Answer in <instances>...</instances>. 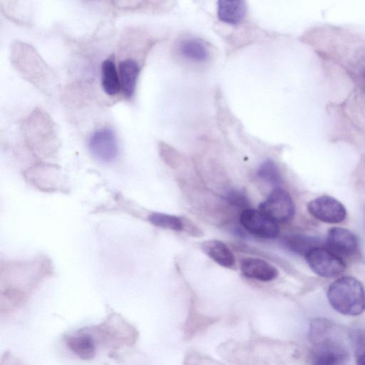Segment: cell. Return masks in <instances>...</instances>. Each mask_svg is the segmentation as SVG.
<instances>
[{
	"instance_id": "6da1fadb",
	"label": "cell",
	"mask_w": 365,
	"mask_h": 365,
	"mask_svg": "<svg viewBox=\"0 0 365 365\" xmlns=\"http://www.w3.org/2000/svg\"><path fill=\"white\" fill-rule=\"evenodd\" d=\"M94 358L105 353L117 359L136 343L138 331L124 317L110 312L99 324L83 327Z\"/></svg>"
},
{
	"instance_id": "7a4b0ae2",
	"label": "cell",
	"mask_w": 365,
	"mask_h": 365,
	"mask_svg": "<svg viewBox=\"0 0 365 365\" xmlns=\"http://www.w3.org/2000/svg\"><path fill=\"white\" fill-rule=\"evenodd\" d=\"M330 305L338 312L357 316L365 310V291L356 278L344 276L333 282L327 291Z\"/></svg>"
},
{
	"instance_id": "3957f363",
	"label": "cell",
	"mask_w": 365,
	"mask_h": 365,
	"mask_svg": "<svg viewBox=\"0 0 365 365\" xmlns=\"http://www.w3.org/2000/svg\"><path fill=\"white\" fill-rule=\"evenodd\" d=\"M304 257L310 269L322 277H338L346 268L345 262L338 255L322 246L314 247Z\"/></svg>"
},
{
	"instance_id": "277c9868",
	"label": "cell",
	"mask_w": 365,
	"mask_h": 365,
	"mask_svg": "<svg viewBox=\"0 0 365 365\" xmlns=\"http://www.w3.org/2000/svg\"><path fill=\"white\" fill-rule=\"evenodd\" d=\"M259 211L276 222L292 220L295 206L289 193L284 189H274L259 206Z\"/></svg>"
},
{
	"instance_id": "5b68a950",
	"label": "cell",
	"mask_w": 365,
	"mask_h": 365,
	"mask_svg": "<svg viewBox=\"0 0 365 365\" xmlns=\"http://www.w3.org/2000/svg\"><path fill=\"white\" fill-rule=\"evenodd\" d=\"M307 210L314 218L329 224L340 223L346 217L344 205L329 195L319 196L309 201Z\"/></svg>"
},
{
	"instance_id": "8992f818",
	"label": "cell",
	"mask_w": 365,
	"mask_h": 365,
	"mask_svg": "<svg viewBox=\"0 0 365 365\" xmlns=\"http://www.w3.org/2000/svg\"><path fill=\"white\" fill-rule=\"evenodd\" d=\"M334 336L331 331L314 342V365H339L346 359V349L342 343Z\"/></svg>"
},
{
	"instance_id": "52a82bcc",
	"label": "cell",
	"mask_w": 365,
	"mask_h": 365,
	"mask_svg": "<svg viewBox=\"0 0 365 365\" xmlns=\"http://www.w3.org/2000/svg\"><path fill=\"white\" fill-rule=\"evenodd\" d=\"M240 223L250 234L262 238H275L279 234L277 222L259 210L245 209L240 215Z\"/></svg>"
},
{
	"instance_id": "ba28073f",
	"label": "cell",
	"mask_w": 365,
	"mask_h": 365,
	"mask_svg": "<svg viewBox=\"0 0 365 365\" xmlns=\"http://www.w3.org/2000/svg\"><path fill=\"white\" fill-rule=\"evenodd\" d=\"M88 148L93 156L99 161L111 162L115 158L118 152L116 136L109 128L97 130L89 138Z\"/></svg>"
},
{
	"instance_id": "9c48e42d",
	"label": "cell",
	"mask_w": 365,
	"mask_h": 365,
	"mask_svg": "<svg viewBox=\"0 0 365 365\" xmlns=\"http://www.w3.org/2000/svg\"><path fill=\"white\" fill-rule=\"evenodd\" d=\"M328 249L338 255H351L358 248V239L350 230L339 227L329 230L326 239Z\"/></svg>"
},
{
	"instance_id": "30bf717a",
	"label": "cell",
	"mask_w": 365,
	"mask_h": 365,
	"mask_svg": "<svg viewBox=\"0 0 365 365\" xmlns=\"http://www.w3.org/2000/svg\"><path fill=\"white\" fill-rule=\"evenodd\" d=\"M240 267L244 276L262 282L272 281L279 274L275 267L258 258H243L240 260Z\"/></svg>"
},
{
	"instance_id": "8fae6325",
	"label": "cell",
	"mask_w": 365,
	"mask_h": 365,
	"mask_svg": "<svg viewBox=\"0 0 365 365\" xmlns=\"http://www.w3.org/2000/svg\"><path fill=\"white\" fill-rule=\"evenodd\" d=\"M139 73L140 67L135 60L126 58L120 62L118 74L120 90L125 98H130L133 97Z\"/></svg>"
},
{
	"instance_id": "7c38bea8",
	"label": "cell",
	"mask_w": 365,
	"mask_h": 365,
	"mask_svg": "<svg viewBox=\"0 0 365 365\" xmlns=\"http://www.w3.org/2000/svg\"><path fill=\"white\" fill-rule=\"evenodd\" d=\"M203 252L219 265L232 268L235 264V257L231 250L222 241L210 240L201 245Z\"/></svg>"
},
{
	"instance_id": "4fadbf2b",
	"label": "cell",
	"mask_w": 365,
	"mask_h": 365,
	"mask_svg": "<svg viewBox=\"0 0 365 365\" xmlns=\"http://www.w3.org/2000/svg\"><path fill=\"white\" fill-rule=\"evenodd\" d=\"M247 13V6L244 1H218L217 16L226 24H240Z\"/></svg>"
},
{
	"instance_id": "5bb4252c",
	"label": "cell",
	"mask_w": 365,
	"mask_h": 365,
	"mask_svg": "<svg viewBox=\"0 0 365 365\" xmlns=\"http://www.w3.org/2000/svg\"><path fill=\"white\" fill-rule=\"evenodd\" d=\"M101 85L103 91L110 96L117 95L120 90L119 74L110 59L105 60L101 64Z\"/></svg>"
},
{
	"instance_id": "9a60e30c",
	"label": "cell",
	"mask_w": 365,
	"mask_h": 365,
	"mask_svg": "<svg viewBox=\"0 0 365 365\" xmlns=\"http://www.w3.org/2000/svg\"><path fill=\"white\" fill-rule=\"evenodd\" d=\"M179 49L184 58L195 62H203L209 56L207 48L203 41L195 38L183 40Z\"/></svg>"
},
{
	"instance_id": "2e32d148",
	"label": "cell",
	"mask_w": 365,
	"mask_h": 365,
	"mask_svg": "<svg viewBox=\"0 0 365 365\" xmlns=\"http://www.w3.org/2000/svg\"><path fill=\"white\" fill-rule=\"evenodd\" d=\"M284 244L289 250L304 256L314 247L320 246L321 241L316 237L294 235L287 237L284 240Z\"/></svg>"
},
{
	"instance_id": "e0dca14e",
	"label": "cell",
	"mask_w": 365,
	"mask_h": 365,
	"mask_svg": "<svg viewBox=\"0 0 365 365\" xmlns=\"http://www.w3.org/2000/svg\"><path fill=\"white\" fill-rule=\"evenodd\" d=\"M148 220L153 225L173 231H184L185 217L173 215L153 212L148 216Z\"/></svg>"
},
{
	"instance_id": "ac0fdd59",
	"label": "cell",
	"mask_w": 365,
	"mask_h": 365,
	"mask_svg": "<svg viewBox=\"0 0 365 365\" xmlns=\"http://www.w3.org/2000/svg\"><path fill=\"white\" fill-rule=\"evenodd\" d=\"M257 175L270 184L277 185L282 180L279 168L272 160H266L259 165Z\"/></svg>"
},
{
	"instance_id": "d6986e66",
	"label": "cell",
	"mask_w": 365,
	"mask_h": 365,
	"mask_svg": "<svg viewBox=\"0 0 365 365\" xmlns=\"http://www.w3.org/2000/svg\"><path fill=\"white\" fill-rule=\"evenodd\" d=\"M226 199L230 203L235 206L247 207L249 205V201L247 196L237 190L230 191L227 195Z\"/></svg>"
},
{
	"instance_id": "ffe728a7",
	"label": "cell",
	"mask_w": 365,
	"mask_h": 365,
	"mask_svg": "<svg viewBox=\"0 0 365 365\" xmlns=\"http://www.w3.org/2000/svg\"><path fill=\"white\" fill-rule=\"evenodd\" d=\"M355 348L360 355L365 352V331L358 330L353 333L351 336Z\"/></svg>"
},
{
	"instance_id": "44dd1931",
	"label": "cell",
	"mask_w": 365,
	"mask_h": 365,
	"mask_svg": "<svg viewBox=\"0 0 365 365\" xmlns=\"http://www.w3.org/2000/svg\"><path fill=\"white\" fill-rule=\"evenodd\" d=\"M357 365H365V352L359 355Z\"/></svg>"
}]
</instances>
